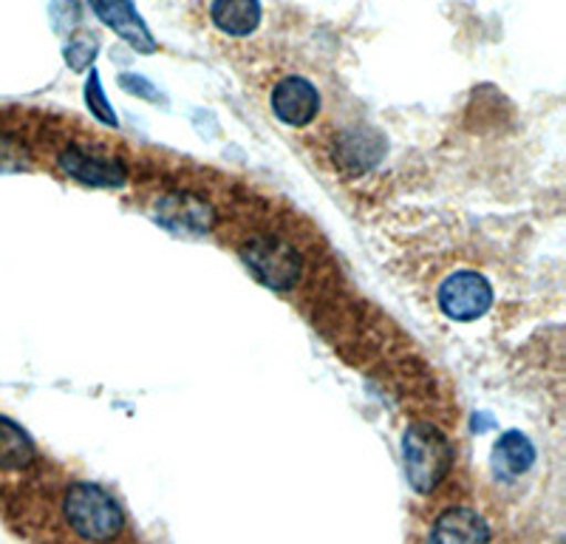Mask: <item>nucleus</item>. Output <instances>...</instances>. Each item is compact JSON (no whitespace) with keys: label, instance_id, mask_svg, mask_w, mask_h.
Segmentation results:
<instances>
[{"label":"nucleus","instance_id":"1","mask_svg":"<svg viewBox=\"0 0 566 544\" xmlns=\"http://www.w3.org/2000/svg\"><path fill=\"white\" fill-rule=\"evenodd\" d=\"M63 516L83 542H114L125 527L123 508L94 482H74L63 496Z\"/></svg>","mask_w":566,"mask_h":544},{"label":"nucleus","instance_id":"2","mask_svg":"<svg viewBox=\"0 0 566 544\" xmlns=\"http://www.w3.org/2000/svg\"><path fill=\"white\" fill-rule=\"evenodd\" d=\"M402 462L408 485L417 493H431L451 473L453 446L439 428L417 422L402 435Z\"/></svg>","mask_w":566,"mask_h":544},{"label":"nucleus","instance_id":"3","mask_svg":"<svg viewBox=\"0 0 566 544\" xmlns=\"http://www.w3.org/2000/svg\"><path fill=\"white\" fill-rule=\"evenodd\" d=\"M252 279L275 292H290L303 272V259L290 241L277 236H255L241 250Z\"/></svg>","mask_w":566,"mask_h":544},{"label":"nucleus","instance_id":"4","mask_svg":"<svg viewBox=\"0 0 566 544\" xmlns=\"http://www.w3.org/2000/svg\"><path fill=\"white\" fill-rule=\"evenodd\" d=\"M437 301L444 317H451L457 324H470L493 306V286L479 272L459 270L439 284Z\"/></svg>","mask_w":566,"mask_h":544},{"label":"nucleus","instance_id":"5","mask_svg":"<svg viewBox=\"0 0 566 544\" xmlns=\"http://www.w3.org/2000/svg\"><path fill=\"white\" fill-rule=\"evenodd\" d=\"M150 216L159 221L161 227H168L174 233L185 236H205L210 233L216 224V210L207 199L187 190H170L161 193L159 199L150 205Z\"/></svg>","mask_w":566,"mask_h":544},{"label":"nucleus","instance_id":"6","mask_svg":"<svg viewBox=\"0 0 566 544\" xmlns=\"http://www.w3.org/2000/svg\"><path fill=\"white\" fill-rule=\"evenodd\" d=\"M57 165L65 176L85 185V188H123L128 181V168L123 159L105 156L99 150H91L85 145H69L60 150Z\"/></svg>","mask_w":566,"mask_h":544},{"label":"nucleus","instance_id":"7","mask_svg":"<svg viewBox=\"0 0 566 544\" xmlns=\"http://www.w3.org/2000/svg\"><path fill=\"white\" fill-rule=\"evenodd\" d=\"M270 105L275 119H281L283 125L306 128L321 114V91H317V85L312 80L290 74V77H283L275 83V88L270 94Z\"/></svg>","mask_w":566,"mask_h":544},{"label":"nucleus","instance_id":"8","mask_svg":"<svg viewBox=\"0 0 566 544\" xmlns=\"http://www.w3.org/2000/svg\"><path fill=\"white\" fill-rule=\"evenodd\" d=\"M88 7L94 9V14L103 20L105 27H108L116 38H123L130 49H136V52L142 54L156 52L154 34L145 27V20H142V14L136 12L130 0H88Z\"/></svg>","mask_w":566,"mask_h":544},{"label":"nucleus","instance_id":"9","mask_svg":"<svg viewBox=\"0 0 566 544\" xmlns=\"http://www.w3.org/2000/svg\"><path fill=\"white\" fill-rule=\"evenodd\" d=\"M424 544H490V527L473 508H451L433 522Z\"/></svg>","mask_w":566,"mask_h":544},{"label":"nucleus","instance_id":"10","mask_svg":"<svg viewBox=\"0 0 566 544\" xmlns=\"http://www.w3.org/2000/svg\"><path fill=\"white\" fill-rule=\"evenodd\" d=\"M533 462L535 446L530 442V437L522 435V431H504L495 442L490 465H493V473L502 482H515L533 468Z\"/></svg>","mask_w":566,"mask_h":544},{"label":"nucleus","instance_id":"11","mask_svg":"<svg viewBox=\"0 0 566 544\" xmlns=\"http://www.w3.org/2000/svg\"><path fill=\"white\" fill-rule=\"evenodd\" d=\"M210 18L219 32L230 38H247L261 23V3L258 0H212Z\"/></svg>","mask_w":566,"mask_h":544},{"label":"nucleus","instance_id":"12","mask_svg":"<svg viewBox=\"0 0 566 544\" xmlns=\"http://www.w3.org/2000/svg\"><path fill=\"white\" fill-rule=\"evenodd\" d=\"M382 139L377 134H368V130H348L340 136L337 143V163L343 165L352 174H360L368 170L371 165L380 163L382 156Z\"/></svg>","mask_w":566,"mask_h":544},{"label":"nucleus","instance_id":"13","mask_svg":"<svg viewBox=\"0 0 566 544\" xmlns=\"http://www.w3.org/2000/svg\"><path fill=\"white\" fill-rule=\"evenodd\" d=\"M34 442L14 420L0 415V471H23L34 462Z\"/></svg>","mask_w":566,"mask_h":544},{"label":"nucleus","instance_id":"14","mask_svg":"<svg viewBox=\"0 0 566 544\" xmlns=\"http://www.w3.org/2000/svg\"><path fill=\"white\" fill-rule=\"evenodd\" d=\"M97 54H99V43L97 38L88 32L71 34L63 45L65 63H69V69H74V72H85V69H91V63H94Z\"/></svg>","mask_w":566,"mask_h":544},{"label":"nucleus","instance_id":"15","mask_svg":"<svg viewBox=\"0 0 566 544\" xmlns=\"http://www.w3.org/2000/svg\"><path fill=\"white\" fill-rule=\"evenodd\" d=\"M85 105H88L91 114H94V117H97L103 125H111V128H116V125H119V119H116V114H114V105H111L108 97H105L103 80H99V72L94 69V65H91L88 83H85Z\"/></svg>","mask_w":566,"mask_h":544},{"label":"nucleus","instance_id":"16","mask_svg":"<svg viewBox=\"0 0 566 544\" xmlns=\"http://www.w3.org/2000/svg\"><path fill=\"white\" fill-rule=\"evenodd\" d=\"M119 85H123L125 91H128V94H136V97H142V100H148V103H159V88H156L154 83H150V80H145L142 77V74H130V72H125V74H119Z\"/></svg>","mask_w":566,"mask_h":544},{"label":"nucleus","instance_id":"17","mask_svg":"<svg viewBox=\"0 0 566 544\" xmlns=\"http://www.w3.org/2000/svg\"><path fill=\"white\" fill-rule=\"evenodd\" d=\"M52 20L57 32H63L65 27H74L80 20L77 0H52Z\"/></svg>","mask_w":566,"mask_h":544}]
</instances>
